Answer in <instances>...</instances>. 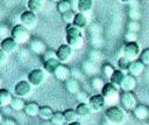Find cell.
Wrapping results in <instances>:
<instances>
[{"label": "cell", "mask_w": 149, "mask_h": 125, "mask_svg": "<svg viewBox=\"0 0 149 125\" xmlns=\"http://www.w3.org/2000/svg\"><path fill=\"white\" fill-rule=\"evenodd\" d=\"M40 107H41V106H40L37 103H35V102H29V103L26 104L23 112H24L28 117H36V116H38Z\"/></svg>", "instance_id": "2e32d148"}, {"label": "cell", "mask_w": 149, "mask_h": 125, "mask_svg": "<svg viewBox=\"0 0 149 125\" xmlns=\"http://www.w3.org/2000/svg\"><path fill=\"white\" fill-rule=\"evenodd\" d=\"M52 75H54L57 79L65 82V81H68V79L70 78V70H69V68H68L65 64L61 63V64L57 67V69L55 70V72H54Z\"/></svg>", "instance_id": "5bb4252c"}, {"label": "cell", "mask_w": 149, "mask_h": 125, "mask_svg": "<svg viewBox=\"0 0 149 125\" xmlns=\"http://www.w3.org/2000/svg\"><path fill=\"white\" fill-rule=\"evenodd\" d=\"M93 7V0H78L79 13H87Z\"/></svg>", "instance_id": "4316f807"}, {"label": "cell", "mask_w": 149, "mask_h": 125, "mask_svg": "<svg viewBox=\"0 0 149 125\" xmlns=\"http://www.w3.org/2000/svg\"><path fill=\"white\" fill-rule=\"evenodd\" d=\"M54 125H64L65 123V119H64V114L63 112H59V111H56L50 120Z\"/></svg>", "instance_id": "4dcf8cb0"}, {"label": "cell", "mask_w": 149, "mask_h": 125, "mask_svg": "<svg viewBox=\"0 0 149 125\" xmlns=\"http://www.w3.org/2000/svg\"><path fill=\"white\" fill-rule=\"evenodd\" d=\"M135 86H136V78L134 76L127 75L120 88L122 91H133L135 89Z\"/></svg>", "instance_id": "ffe728a7"}, {"label": "cell", "mask_w": 149, "mask_h": 125, "mask_svg": "<svg viewBox=\"0 0 149 125\" xmlns=\"http://www.w3.org/2000/svg\"><path fill=\"white\" fill-rule=\"evenodd\" d=\"M105 116L113 124H122L126 120V110L122 106L111 105L105 111Z\"/></svg>", "instance_id": "7a4b0ae2"}, {"label": "cell", "mask_w": 149, "mask_h": 125, "mask_svg": "<svg viewBox=\"0 0 149 125\" xmlns=\"http://www.w3.org/2000/svg\"><path fill=\"white\" fill-rule=\"evenodd\" d=\"M128 30H130V32H134V33H136L139 29H140V26H139V23L137 22H135V21H133V22H130L129 25H128Z\"/></svg>", "instance_id": "ab89813d"}, {"label": "cell", "mask_w": 149, "mask_h": 125, "mask_svg": "<svg viewBox=\"0 0 149 125\" xmlns=\"http://www.w3.org/2000/svg\"><path fill=\"white\" fill-rule=\"evenodd\" d=\"M54 111H52V109L50 107V106H47V105H44V106H41L40 107V112H38V117L42 119V120H51V118H52V116H54Z\"/></svg>", "instance_id": "7402d4cb"}, {"label": "cell", "mask_w": 149, "mask_h": 125, "mask_svg": "<svg viewBox=\"0 0 149 125\" xmlns=\"http://www.w3.org/2000/svg\"><path fill=\"white\" fill-rule=\"evenodd\" d=\"M72 50L73 48H71L68 43L65 44H61L57 50H56V55H57V60L61 62V63H65L70 60V57L72 56Z\"/></svg>", "instance_id": "9c48e42d"}, {"label": "cell", "mask_w": 149, "mask_h": 125, "mask_svg": "<svg viewBox=\"0 0 149 125\" xmlns=\"http://www.w3.org/2000/svg\"><path fill=\"white\" fill-rule=\"evenodd\" d=\"M121 2H123V4H128V2H130L132 0H120Z\"/></svg>", "instance_id": "bcb514c9"}, {"label": "cell", "mask_w": 149, "mask_h": 125, "mask_svg": "<svg viewBox=\"0 0 149 125\" xmlns=\"http://www.w3.org/2000/svg\"><path fill=\"white\" fill-rule=\"evenodd\" d=\"M74 18H76V14H74V12H73L72 9L69 11V12H66V13H64V14H62V20H63L64 22H66L68 25L73 23Z\"/></svg>", "instance_id": "836d02e7"}, {"label": "cell", "mask_w": 149, "mask_h": 125, "mask_svg": "<svg viewBox=\"0 0 149 125\" xmlns=\"http://www.w3.org/2000/svg\"><path fill=\"white\" fill-rule=\"evenodd\" d=\"M126 76H127L126 72H123V71H121V70L118 69V70H115V71L113 72L112 77L109 78V83L114 84L115 86H121V84L123 83Z\"/></svg>", "instance_id": "d6986e66"}, {"label": "cell", "mask_w": 149, "mask_h": 125, "mask_svg": "<svg viewBox=\"0 0 149 125\" xmlns=\"http://www.w3.org/2000/svg\"><path fill=\"white\" fill-rule=\"evenodd\" d=\"M10 36L17 43H26L29 40V29L23 25H15L10 30Z\"/></svg>", "instance_id": "5b68a950"}, {"label": "cell", "mask_w": 149, "mask_h": 125, "mask_svg": "<svg viewBox=\"0 0 149 125\" xmlns=\"http://www.w3.org/2000/svg\"><path fill=\"white\" fill-rule=\"evenodd\" d=\"M105 84H106V83H104V81H102L100 77H93V78L91 79V85H92V88L95 89V90H98V91H101V90L104 89Z\"/></svg>", "instance_id": "d6a6232c"}, {"label": "cell", "mask_w": 149, "mask_h": 125, "mask_svg": "<svg viewBox=\"0 0 149 125\" xmlns=\"http://www.w3.org/2000/svg\"><path fill=\"white\" fill-rule=\"evenodd\" d=\"M134 116L140 119V120H144L147 118H149V109L146 106V105H142V104H139L134 110Z\"/></svg>", "instance_id": "ac0fdd59"}, {"label": "cell", "mask_w": 149, "mask_h": 125, "mask_svg": "<svg viewBox=\"0 0 149 125\" xmlns=\"http://www.w3.org/2000/svg\"><path fill=\"white\" fill-rule=\"evenodd\" d=\"M1 29H2V33H1V37H2V40H3V39H6V37H8V36H6V35H5V34H6L8 30H7V27H5V26H2V27H1Z\"/></svg>", "instance_id": "7bdbcfd3"}, {"label": "cell", "mask_w": 149, "mask_h": 125, "mask_svg": "<svg viewBox=\"0 0 149 125\" xmlns=\"http://www.w3.org/2000/svg\"><path fill=\"white\" fill-rule=\"evenodd\" d=\"M12 100H13L12 93L7 89H1L0 90V106L5 107V106L10 105Z\"/></svg>", "instance_id": "44dd1931"}, {"label": "cell", "mask_w": 149, "mask_h": 125, "mask_svg": "<svg viewBox=\"0 0 149 125\" xmlns=\"http://www.w3.org/2000/svg\"><path fill=\"white\" fill-rule=\"evenodd\" d=\"M49 1H51V2H56V4H58L61 0H49Z\"/></svg>", "instance_id": "7dc6e473"}, {"label": "cell", "mask_w": 149, "mask_h": 125, "mask_svg": "<svg viewBox=\"0 0 149 125\" xmlns=\"http://www.w3.org/2000/svg\"><path fill=\"white\" fill-rule=\"evenodd\" d=\"M42 125H54V124H52V123H51V121H50V123H49V121H48V120H45V121H44V123H42Z\"/></svg>", "instance_id": "f6af8a7d"}, {"label": "cell", "mask_w": 149, "mask_h": 125, "mask_svg": "<svg viewBox=\"0 0 149 125\" xmlns=\"http://www.w3.org/2000/svg\"><path fill=\"white\" fill-rule=\"evenodd\" d=\"M45 79V72L43 69H34L28 74V82L33 86L41 85Z\"/></svg>", "instance_id": "ba28073f"}, {"label": "cell", "mask_w": 149, "mask_h": 125, "mask_svg": "<svg viewBox=\"0 0 149 125\" xmlns=\"http://www.w3.org/2000/svg\"><path fill=\"white\" fill-rule=\"evenodd\" d=\"M87 103L90 104L92 111L98 112V111H100V110L105 106L106 100H105V98H104V96H102L101 93H97V95H92V96H90Z\"/></svg>", "instance_id": "8fae6325"}, {"label": "cell", "mask_w": 149, "mask_h": 125, "mask_svg": "<svg viewBox=\"0 0 149 125\" xmlns=\"http://www.w3.org/2000/svg\"><path fill=\"white\" fill-rule=\"evenodd\" d=\"M76 112H77L78 117L86 118L92 113V109H91L88 103H79L77 105V107H76Z\"/></svg>", "instance_id": "e0dca14e"}, {"label": "cell", "mask_w": 149, "mask_h": 125, "mask_svg": "<svg viewBox=\"0 0 149 125\" xmlns=\"http://www.w3.org/2000/svg\"><path fill=\"white\" fill-rule=\"evenodd\" d=\"M17 44H19V43H17L12 36H8V37L1 40L0 48H1V50H3L5 53H7V54L9 55V54H12V53H14V51L16 50Z\"/></svg>", "instance_id": "7c38bea8"}, {"label": "cell", "mask_w": 149, "mask_h": 125, "mask_svg": "<svg viewBox=\"0 0 149 125\" xmlns=\"http://www.w3.org/2000/svg\"><path fill=\"white\" fill-rule=\"evenodd\" d=\"M45 0H28V11H31L34 13H38L42 8H43V5H44Z\"/></svg>", "instance_id": "d4e9b609"}, {"label": "cell", "mask_w": 149, "mask_h": 125, "mask_svg": "<svg viewBox=\"0 0 149 125\" xmlns=\"http://www.w3.org/2000/svg\"><path fill=\"white\" fill-rule=\"evenodd\" d=\"M31 84L28 81H19L15 85H14V92L16 95V97H26L31 92Z\"/></svg>", "instance_id": "30bf717a"}, {"label": "cell", "mask_w": 149, "mask_h": 125, "mask_svg": "<svg viewBox=\"0 0 149 125\" xmlns=\"http://www.w3.org/2000/svg\"><path fill=\"white\" fill-rule=\"evenodd\" d=\"M20 21H21V25H23L26 28L31 29L37 25V15L31 11H24L20 15Z\"/></svg>", "instance_id": "52a82bcc"}, {"label": "cell", "mask_w": 149, "mask_h": 125, "mask_svg": "<svg viewBox=\"0 0 149 125\" xmlns=\"http://www.w3.org/2000/svg\"><path fill=\"white\" fill-rule=\"evenodd\" d=\"M101 95L104 96L106 103L108 104H115L118 100H120V93L118 90V86H115L112 83H106L104 89L101 90Z\"/></svg>", "instance_id": "3957f363"}, {"label": "cell", "mask_w": 149, "mask_h": 125, "mask_svg": "<svg viewBox=\"0 0 149 125\" xmlns=\"http://www.w3.org/2000/svg\"><path fill=\"white\" fill-rule=\"evenodd\" d=\"M65 89L70 93L77 95L79 92V84L74 78H69L68 81H65Z\"/></svg>", "instance_id": "cb8c5ba5"}, {"label": "cell", "mask_w": 149, "mask_h": 125, "mask_svg": "<svg viewBox=\"0 0 149 125\" xmlns=\"http://www.w3.org/2000/svg\"><path fill=\"white\" fill-rule=\"evenodd\" d=\"M77 98L79 99V103H86V100L88 102V98H87V96H86V93L85 92H78L77 93Z\"/></svg>", "instance_id": "60d3db41"}, {"label": "cell", "mask_w": 149, "mask_h": 125, "mask_svg": "<svg viewBox=\"0 0 149 125\" xmlns=\"http://www.w3.org/2000/svg\"><path fill=\"white\" fill-rule=\"evenodd\" d=\"M120 103L125 110H134L139 105L133 91H122L120 96Z\"/></svg>", "instance_id": "8992f818"}, {"label": "cell", "mask_w": 149, "mask_h": 125, "mask_svg": "<svg viewBox=\"0 0 149 125\" xmlns=\"http://www.w3.org/2000/svg\"><path fill=\"white\" fill-rule=\"evenodd\" d=\"M69 125H81V123L78 121V120H76V121H73V123H71V124H69Z\"/></svg>", "instance_id": "ee69618b"}, {"label": "cell", "mask_w": 149, "mask_h": 125, "mask_svg": "<svg viewBox=\"0 0 149 125\" xmlns=\"http://www.w3.org/2000/svg\"><path fill=\"white\" fill-rule=\"evenodd\" d=\"M139 60H140L144 65H148V64H149V48H147V49H144V50L141 51Z\"/></svg>", "instance_id": "e575fe53"}, {"label": "cell", "mask_w": 149, "mask_h": 125, "mask_svg": "<svg viewBox=\"0 0 149 125\" xmlns=\"http://www.w3.org/2000/svg\"><path fill=\"white\" fill-rule=\"evenodd\" d=\"M144 70V64L140 61V60H136V61H133L130 62L129 64V68H128V75L130 76H140Z\"/></svg>", "instance_id": "4fadbf2b"}, {"label": "cell", "mask_w": 149, "mask_h": 125, "mask_svg": "<svg viewBox=\"0 0 149 125\" xmlns=\"http://www.w3.org/2000/svg\"><path fill=\"white\" fill-rule=\"evenodd\" d=\"M63 114H64L65 123H68V124H71V123L76 121V120H77V117H78L76 110H73V109H68V110H65V111L63 112Z\"/></svg>", "instance_id": "f546056e"}, {"label": "cell", "mask_w": 149, "mask_h": 125, "mask_svg": "<svg viewBox=\"0 0 149 125\" xmlns=\"http://www.w3.org/2000/svg\"><path fill=\"white\" fill-rule=\"evenodd\" d=\"M126 39L128 40V42H134V41H135V39H136V33L128 30V33L126 34Z\"/></svg>", "instance_id": "b9f144b4"}, {"label": "cell", "mask_w": 149, "mask_h": 125, "mask_svg": "<svg viewBox=\"0 0 149 125\" xmlns=\"http://www.w3.org/2000/svg\"><path fill=\"white\" fill-rule=\"evenodd\" d=\"M73 25L80 29L85 28L87 26V18L84 13H77L76 14V18H74V21H73Z\"/></svg>", "instance_id": "484cf974"}, {"label": "cell", "mask_w": 149, "mask_h": 125, "mask_svg": "<svg viewBox=\"0 0 149 125\" xmlns=\"http://www.w3.org/2000/svg\"><path fill=\"white\" fill-rule=\"evenodd\" d=\"M43 57V62L48 61V60H52V58H57V55H56V51L52 50V49H47L45 53L42 55Z\"/></svg>", "instance_id": "d590c367"}, {"label": "cell", "mask_w": 149, "mask_h": 125, "mask_svg": "<svg viewBox=\"0 0 149 125\" xmlns=\"http://www.w3.org/2000/svg\"><path fill=\"white\" fill-rule=\"evenodd\" d=\"M61 64V62L57 58H52V60H48L45 62H43V68L49 74H54L55 70L57 69V67Z\"/></svg>", "instance_id": "603a6c76"}, {"label": "cell", "mask_w": 149, "mask_h": 125, "mask_svg": "<svg viewBox=\"0 0 149 125\" xmlns=\"http://www.w3.org/2000/svg\"><path fill=\"white\" fill-rule=\"evenodd\" d=\"M29 47H30V49H31L35 54H38V55H43V54L45 53V50L48 49V48L45 47V44H44L41 40H38V39H35V40L30 41Z\"/></svg>", "instance_id": "9a60e30c"}, {"label": "cell", "mask_w": 149, "mask_h": 125, "mask_svg": "<svg viewBox=\"0 0 149 125\" xmlns=\"http://www.w3.org/2000/svg\"><path fill=\"white\" fill-rule=\"evenodd\" d=\"M0 125H17L16 121L10 118V117H1V123Z\"/></svg>", "instance_id": "74e56055"}, {"label": "cell", "mask_w": 149, "mask_h": 125, "mask_svg": "<svg viewBox=\"0 0 149 125\" xmlns=\"http://www.w3.org/2000/svg\"><path fill=\"white\" fill-rule=\"evenodd\" d=\"M65 32H66V43L73 49L80 48L83 44L81 29L76 27L73 23H71V25H66Z\"/></svg>", "instance_id": "6da1fadb"}, {"label": "cell", "mask_w": 149, "mask_h": 125, "mask_svg": "<svg viewBox=\"0 0 149 125\" xmlns=\"http://www.w3.org/2000/svg\"><path fill=\"white\" fill-rule=\"evenodd\" d=\"M72 8V2L71 0H61L58 4H57V11L61 13V14H64L69 11H71Z\"/></svg>", "instance_id": "f1b7e54d"}, {"label": "cell", "mask_w": 149, "mask_h": 125, "mask_svg": "<svg viewBox=\"0 0 149 125\" xmlns=\"http://www.w3.org/2000/svg\"><path fill=\"white\" fill-rule=\"evenodd\" d=\"M129 64H130V61L123 56H121L118 61V67H119V70L123 71V72H128V68H129Z\"/></svg>", "instance_id": "1f68e13d"}, {"label": "cell", "mask_w": 149, "mask_h": 125, "mask_svg": "<svg viewBox=\"0 0 149 125\" xmlns=\"http://www.w3.org/2000/svg\"><path fill=\"white\" fill-rule=\"evenodd\" d=\"M115 70L113 69V67L111 65V64H105V65H102V74L106 76V77H108V78H111L112 77V75H113V72H114Z\"/></svg>", "instance_id": "8d00e7d4"}, {"label": "cell", "mask_w": 149, "mask_h": 125, "mask_svg": "<svg viewBox=\"0 0 149 125\" xmlns=\"http://www.w3.org/2000/svg\"><path fill=\"white\" fill-rule=\"evenodd\" d=\"M26 104H27V103H24V100H23L22 98L15 97V98H13V100H12V103H10L9 106H10V109L14 110V111H22V110H24Z\"/></svg>", "instance_id": "83f0119b"}, {"label": "cell", "mask_w": 149, "mask_h": 125, "mask_svg": "<svg viewBox=\"0 0 149 125\" xmlns=\"http://www.w3.org/2000/svg\"><path fill=\"white\" fill-rule=\"evenodd\" d=\"M140 46L137 42H127L122 47V56L128 58L130 62L136 61L137 57H140Z\"/></svg>", "instance_id": "277c9868"}, {"label": "cell", "mask_w": 149, "mask_h": 125, "mask_svg": "<svg viewBox=\"0 0 149 125\" xmlns=\"http://www.w3.org/2000/svg\"><path fill=\"white\" fill-rule=\"evenodd\" d=\"M8 60V54L0 49V65H3Z\"/></svg>", "instance_id": "f35d334b"}]
</instances>
